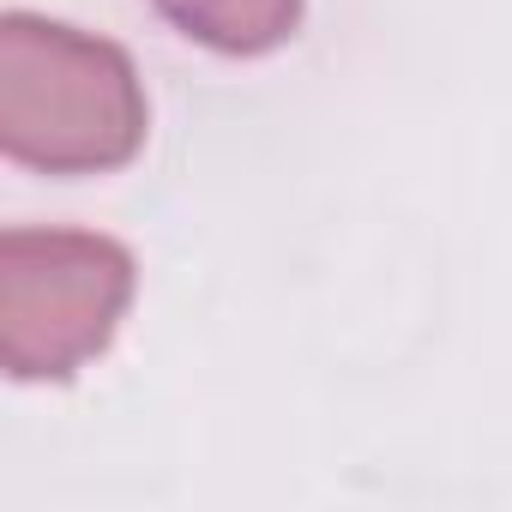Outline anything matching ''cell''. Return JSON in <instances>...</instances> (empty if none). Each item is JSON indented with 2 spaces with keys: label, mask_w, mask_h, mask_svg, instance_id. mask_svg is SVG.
Returning a JSON list of instances; mask_svg holds the SVG:
<instances>
[{
  "label": "cell",
  "mask_w": 512,
  "mask_h": 512,
  "mask_svg": "<svg viewBox=\"0 0 512 512\" xmlns=\"http://www.w3.org/2000/svg\"><path fill=\"white\" fill-rule=\"evenodd\" d=\"M157 7L181 37L217 55H266L302 25V0H157Z\"/></svg>",
  "instance_id": "3"
},
{
  "label": "cell",
  "mask_w": 512,
  "mask_h": 512,
  "mask_svg": "<svg viewBox=\"0 0 512 512\" xmlns=\"http://www.w3.org/2000/svg\"><path fill=\"white\" fill-rule=\"evenodd\" d=\"M133 302V253L91 229L0 235V362L13 380L79 374Z\"/></svg>",
  "instance_id": "2"
},
{
  "label": "cell",
  "mask_w": 512,
  "mask_h": 512,
  "mask_svg": "<svg viewBox=\"0 0 512 512\" xmlns=\"http://www.w3.org/2000/svg\"><path fill=\"white\" fill-rule=\"evenodd\" d=\"M0 145L43 175H103L145 145V91L133 61L55 19L0 25Z\"/></svg>",
  "instance_id": "1"
}]
</instances>
